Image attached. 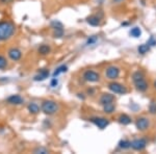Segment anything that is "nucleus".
I'll return each instance as SVG.
<instances>
[{
    "label": "nucleus",
    "instance_id": "1",
    "mask_svg": "<svg viewBox=\"0 0 156 154\" xmlns=\"http://www.w3.org/2000/svg\"><path fill=\"white\" fill-rule=\"evenodd\" d=\"M16 26L9 21L0 22V41H7L14 36Z\"/></svg>",
    "mask_w": 156,
    "mask_h": 154
},
{
    "label": "nucleus",
    "instance_id": "2",
    "mask_svg": "<svg viewBox=\"0 0 156 154\" xmlns=\"http://www.w3.org/2000/svg\"><path fill=\"white\" fill-rule=\"evenodd\" d=\"M42 112L47 116H52L58 110V104L53 100H44L41 105Z\"/></svg>",
    "mask_w": 156,
    "mask_h": 154
},
{
    "label": "nucleus",
    "instance_id": "3",
    "mask_svg": "<svg viewBox=\"0 0 156 154\" xmlns=\"http://www.w3.org/2000/svg\"><path fill=\"white\" fill-rule=\"evenodd\" d=\"M50 27L53 30V38L55 39H60V38L64 37V25H62V22H59L58 20H53L50 23Z\"/></svg>",
    "mask_w": 156,
    "mask_h": 154
},
{
    "label": "nucleus",
    "instance_id": "4",
    "mask_svg": "<svg viewBox=\"0 0 156 154\" xmlns=\"http://www.w3.org/2000/svg\"><path fill=\"white\" fill-rule=\"evenodd\" d=\"M108 89L112 91L115 94H120V95H125L127 93V89L123 84H121L119 82L112 81L108 84Z\"/></svg>",
    "mask_w": 156,
    "mask_h": 154
},
{
    "label": "nucleus",
    "instance_id": "5",
    "mask_svg": "<svg viewBox=\"0 0 156 154\" xmlns=\"http://www.w3.org/2000/svg\"><path fill=\"white\" fill-rule=\"evenodd\" d=\"M83 79L87 82H98L100 80V75L99 73H97L96 71H93V70H87L83 75H82Z\"/></svg>",
    "mask_w": 156,
    "mask_h": 154
},
{
    "label": "nucleus",
    "instance_id": "6",
    "mask_svg": "<svg viewBox=\"0 0 156 154\" xmlns=\"http://www.w3.org/2000/svg\"><path fill=\"white\" fill-rule=\"evenodd\" d=\"M90 122H92L95 126H97L99 129H105L108 125H109V121L105 118H101V117H93L90 119Z\"/></svg>",
    "mask_w": 156,
    "mask_h": 154
},
{
    "label": "nucleus",
    "instance_id": "7",
    "mask_svg": "<svg viewBox=\"0 0 156 154\" xmlns=\"http://www.w3.org/2000/svg\"><path fill=\"white\" fill-rule=\"evenodd\" d=\"M105 75L108 79L115 80L120 76V69L115 66H109L105 71Z\"/></svg>",
    "mask_w": 156,
    "mask_h": 154
},
{
    "label": "nucleus",
    "instance_id": "8",
    "mask_svg": "<svg viewBox=\"0 0 156 154\" xmlns=\"http://www.w3.org/2000/svg\"><path fill=\"white\" fill-rule=\"evenodd\" d=\"M147 147L146 138H135L131 142V148L135 151H142Z\"/></svg>",
    "mask_w": 156,
    "mask_h": 154
},
{
    "label": "nucleus",
    "instance_id": "9",
    "mask_svg": "<svg viewBox=\"0 0 156 154\" xmlns=\"http://www.w3.org/2000/svg\"><path fill=\"white\" fill-rule=\"evenodd\" d=\"M135 126L136 128L140 131H145L147 130L148 128L150 127V121L149 119L145 118V117H142V118H138L135 122Z\"/></svg>",
    "mask_w": 156,
    "mask_h": 154
},
{
    "label": "nucleus",
    "instance_id": "10",
    "mask_svg": "<svg viewBox=\"0 0 156 154\" xmlns=\"http://www.w3.org/2000/svg\"><path fill=\"white\" fill-rule=\"evenodd\" d=\"M7 55H9V57L12 60V62H18V60L21 59V57H22V51L19 49V48L12 47L7 51Z\"/></svg>",
    "mask_w": 156,
    "mask_h": 154
},
{
    "label": "nucleus",
    "instance_id": "11",
    "mask_svg": "<svg viewBox=\"0 0 156 154\" xmlns=\"http://www.w3.org/2000/svg\"><path fill=\"white\" fill-rule=\"evenodd\" d=\"M6 102L11 105H21L24 103V98L18 94L11 95L6 98Z\"/></svg>",
    "mask_w": 156,
    "mask_h": 154
},
{
    "label": "nucleus",
    "instance_id": "12",
    "mask_svg": "<svg viewBox=\"0 0 156 154\" xmlns=\"http://www.w3.org/2000/svg\"><path fill=\"white\" fill-rule=\"evenodd\" d=\"M49 75H50L49 70H47V69H41L39 72H37V75H34V81H37V82L44 81V80H46L47 78L49 77Z\"/></svg>",
    "mask_w": 156,
    "mask_h": 154
},
{
    "label": "nucleus",
    "instance_id": "13",
    "mask_svg": "<svg viewBox=\"0 0 156 154\" xmlns=\"http://www.w3.org/2000/svg\"><path fill=\"white\" fill-rule=\"evenodd\" d=\"M115 99V96L112 94H110V93H104V94H102L101 97H100L99 103L103 106V105L107 104V103L114 102Z\"/></svg>",
    "mask_w": 156,
    "mask_h": 154
},
{
    "label": "nucleus",
    "instance_id": "14",
    "mask_svg": "<svg viewBox=\"0 0 156 154\" xmlns=\"http://www.w3.org/2000/svg\"><path fill=\"white\" fill-rule=\"evenodd\" d=\"M133 82H134L135 89H136V91H138V92L144 93L148 90V82L146 81L145 78L138 79V80H136V81H133Z\"/></svg>",
    "mask_w": 156,
    "mask_h": 154
},
{
    "label": "nucleus",
    "instance_id": "15",
    "mask_svg": "<svg viewBox=\"0 0 156 154\" xmlns=\"http://www.w3.org/2000/svg\"><path fill=\"white\" fill-rule=\"evenodd\" d=\"M87 23L90 26H99L100 25V18L96 15H92L87 18Z\"/></svg>",
    "mask_w": 156,
    "mask_h": 154
},
{
    "label": "nucleus",
    "instance_id": "16",
    "mask_svg": "<svg viewBox=\"0 0 156 154\" xmlns=\"http://www.w3.org/2000/svg\"><path fill=\"white\" fill-rule=\"evenodd\" d=\"M37 52H39L40 55H48L50 52H51V47H50L49 45L43 44L39 47Z\"/></svg>",
    "mask_w": 156,
    "mask_h": 154
},
{
    "label": "nucleus",
    "instance_id": "17",
    "mask_svg": "<svg viewBox=\"0 0 156 154\" xmlns=\"http://www.w3.org/2000/svg\"><path fill=\"white\" fill-rule=\"evenodd\" d=\"M27 109L28 112L31 113V115H37V113H40V106L34 102H30L28 105H27Z\"/></svg>",
    "mask_w": 156,
    "mask_h": 154
},
{
    "label": "nucleus",
    "instance_id": "18",
    "mask_svg": "<svg viewBox=\"0 0 156 154\" xmlns=\"http://www.w3.org/2000/svg\"><path fill=\"white\" fill-rule=\"evenodd\" d=\"M118 121H119V123L122 125H129L130 123H131V118L128 115L123 113V115H121L120 117L118 118Z\"/></svg>",
    "mask_w": 156,
    "mask_h": 154
},
{
    "label": "nucleus",
    "instance_id": "19",
    "mask_svg": "<svg viewBox=\"0 0 156 154\" xmlns=\"http://www.w3.org/2000/svg\"><path fill=\"white\" fill-rule=\"evenodd\" d=\"M67 72H68V66L62 65V66L57 67L56 69L54 70V72H53V74H52V76H53V77H57L59 74H62V73H67Z\"/></svg>",
    "mask_w": 156,
    "mask_h": 154
},
{
    "label": "nucleus",
    "instance_id": "20",
    "mask_svg": "<svg viewBox=\"0 0 156 154\" xmlns=\"http://www.w3.org/2000/svg\"><path fill=\"white\" fill-rule=\"evenodd\" d=\"M115 109V105L114 104V102L107 103V104L103 105V112H104L105 113H108V115L114 113Z\"/></svg>",
    "mask_w": 156,
    "mask_h": 154
},
{
    "label": "nucleus",
    "instance_id": "21",
    "mask_svg": "<svg viewBox=\"0 0 156 154\" xmlns=\"http://www.w3.org/2000/svg\"><path fill=\"white\" fill-rule=\"evenodd\" d=\"M150 46L148 44H142V45H140V46L137 47V51H138V53L140 54H142V55H144L146 53H148V52L150 51Z\"/></svg>",
    "mask_w": 156,
    "mask_h": 154
},
{
    "label": "nucleus",
    "instance_id": "22",
    "mask_svg": "<svg viewBox=\"0 0 156 154\" xmlns=\"http://www.w3.org/2000/svg\"><path fill=\"white\" fill-rule=\"evenodd\" d=\"M118 145H119V148L123 149V150H127V149L131 148V142L127 140H121Z\"/></svg>",
    "mask_w": 156,
    "mask_h": 154
},
{
    "label": "nucleus",
    "instance_id": "23",
    "mask_svg": "<svg viewBox=\"0 0 156 154\" xmlns=\"http://www.w3.org/2000/svg\"><path fill=\"white\" fill-rule=\"evenodd\" d=\"M129 34H130V37L136 39V38H140L142 36V30H140V27H133V28H131V30L129 31Z\"/></svg>",
    "mask_w": 156,
    "mask_h": 154
},
{
    "label": "nucleus",
    "instance_id": "24",
    "mask_svg": "<svg viewBox=\"0 0 156 154\" xmlns=\"http://www.w3.org/2000/svg\"><path fill=\"white\" fill-rule=\"evenodd\" d=\"M97 41H98V37L97 36H90V37L87 38V42H85V45H87V46H90V45L96 44Z\"/></svg>",
    "mask_w": 156,
    "mask_h": 154
},
{
    "label": "nucleus",
    "instance_id": "25",
    "mask_svg": "<svg viewBox=\"0 0 156 154\" xmlns=\"http://www.w3.org/2000/svg\"><path fill=\"white\" fill-rule=\"evenodd\" d=\"M7 67V60L4 56L0 55V70H4Z\"/></svg>",
    "mask_w": 156,
    "mask_h": 154
},
{
    "label": "nucleus",
    "instance_id": "26",
    "mask_svg": "<svg viewBox=\"0 0 156 154\" xmlns=\"http://www.w3.org/2000/svg\"><path fill=\"white\" fill-rule=\"evenodd\" d=\"M34 153H37V154H47L48 153V150L46 148H43V147H37L34 149Z\"/></svg>",
    "mask_w": 156,
    "mask_h": 154
},
{
    "label": "nucleus",
    "instance_id": "27",
    "mask_svg": "<svg viewBox=\"0 0 156 154\" xmlns=\"http://www.w3.org/2000/svg\"><path fill=\"white\" fill-rule=\"evenodd\" d=\"M149 113H152V115H155L156 113V102H151L149 105Z\"/></svg>",
    "mask_w": 156,
    "mask_h": 154
},
{
    "label": "nucleus",
    "instance_id": "28",
    "mask_svg": "<svg viewBox=\"0 0 156 154\" xmlns=\"http://www.w3.org/2000/svg\"><path fill=\"white\" fill-rule=\"evenodd\" d=\"M147 44L149 45L150 47H153V46H156V39L153 36H151L150 37V39L148 40V42H147Z\"/></svg>",
    "mask_w": 156,
    "mask_h": 154
},
{
    "label": "nucleus",
    "instance_id": "29",
    "mask_svg": "<svg viewBox=\"0 0 156 154\" xmlns=\"http://www.w3.org/2000/svg\"><path fill=\"white\" fill-rule=\"evenodd\" d=\"M57 85H58V79H57V77H53L51 79V81H50V87L56 88Z\"/></svg>",
    "mask_w": 156,
    "mask_h": 154
},
{
    "label": "nucleus",
    "instance_id": "30",
    "mask_svg": "<svg viewBox=\"0 0 156 154\" xmlns=\"http://www.w3.org/2000/svg\"><path fill=\"white\" fill-rule=\"evenodd\" d=\"M12 1V0H0V2L3 4H7V3H11V2Z\"/></svg>",
    "mask_w": 156,
    "mask_h": 154
},
{
    "label": "nucleus",
    "instance_id": "31",
    "mask_svg": "<svg viewBox=\"0 0 156 154\" xmlns=\"http://www.w3.org/2000/svg\"><path fill=\"white\" fill-rule=\"evenodd\" d=\"M87 94H90V95L94 94V89H87Z\"/></svg>",
    "mask_w": 156,
    "mask_h": 154
},
{
    "label": "nucleus",
    "instance_id": "32",
    "mask_svg": "<svg viewBox=\"0 0 156 154\" xmlns=\"http://www.w3.org/2000/svg\"><path fill=\"white\" fill-rule=\"evenodd\" d=\"M112 1H114V2H115V3H120V2L124 1V0H112Z\"/></svg>",
    "mask_w": 156,
    "mask_h": 154
},
{
    "label": "nucleus",
    "instance_id": "33",
    "mask_svg": "<svg viewBox=\"0 0 156 154\" xmlns=\"http://www.w3.org/2000/svg\"><path fill=\"white\" fill-rule=\"evenodd\" d=\"M154 87H155V89H156V81L154 82Z\"/></svg>",
    "mask_w": 156,
    "mask_h": 154
}]
</instances>
